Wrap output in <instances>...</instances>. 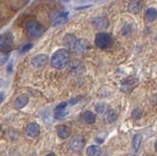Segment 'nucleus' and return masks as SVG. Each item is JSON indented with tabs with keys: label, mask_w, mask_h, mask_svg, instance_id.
<instances>
[{
	"label": "nucleus",
	"mask_w": 157,
	"mask_h": 156,
	"mask_svg": "<svg viewBox=\"0 0 157 156\" xmlns=\"http://www.w3.org/2000/svg\"><path fill=\"white\" fill-rule=\"evenodd\" d=\"M71 61V55L70 52L67 49H58L53 53V55L50 58V65L55 68V69L61 70L66 68Z\"/></svg>",
	"instance_id": "1"
},
{
	"label": "nucleus",
	"mask_w": 157,
	"mask_h": 156,
	"mask_svg": "<svg viewBox=\"0 0 157 156\" xmlns=\"http://www.w3.org/2000/svg\"><path fill=\"white\" fill-rule=\"evenodd\" d=\"M95 46L100 48V49H107L109 48L113 43V37L110 33L105 32H100L95 35L94 37Z\"/></svg>",
	"instance_id": "2"
},
{
	"label": "nucleus",
	"mask_w": 157,
	"mask_h": 156,
	"mask_svg": "<svg viewBox=\"0 0 157 156\" xmlns=\"http://www.w3.org/2000/svg\"><path fill=\"white\" fill-rule=\"evenodd\" d=\"M26 31L29 37L36 38L44 32V28L36 20H29L26 24Z\"/></svg>",
	"instance_id": "3"
},
{
	"label": "nucleus",
	"mask_w": 157,
	"mask_h": 156,
	"mask_svg": "<svg viewBox=\"0 0 157 156\" xmlns=\"http://www.w3.org/2000/svg\"><path fill=\"white\" fill-rule=\"evenodd\" d=\"M13 47V37L10 32L0 35V51L7 54Z\"/></svg>",
	"instance_id": "4"
},
{
	"label": "nucleus",
	"mask_w": 157,
	"mask_h": 156,
	"mask_svg": "<svg viewBox=\"0 0 157 156\" xmlns=\"http://www.w3.org/2000/svg\"><path fill=\"white\" fill-rule=\"evenodd\" d=\"M90 49V43L88 42V40H85V38H80L77 40L76 44L74 46L73 50L76 53L77 55H82Z\"/></svg>",
	"instance_id": "5"
},
{
	"label": "nucleus",
	"mask_w": 157,
	"mask_h": 156,
	"mask_svg": "<svg viewBox=\"0 0 157 156\" xmlns=\"http://www.w3.org/2000/svg\"><path fill=\"white\" fill-rule=\"evenodd\" d=\"M49 57L46 54H37L33 57L32 65L36 69H42L48 64Z\"/></svg>",
	"instance_id": "6"
},
{
	"label": "nucleus",
	"mask_w": 157,
	"mask_h": 156,
	"mask_svg": "<svg viewBox=\"0 0 157 156\" xmlns=\"http://www.w3.org/2000/svg\"><path fill=\"white\" fill-rule=\"evenodd\" d=\"M85 144H86V140L83 139V136L76 135L70 141V148L74 152H78V151H81L83 148Z\"/></svg>",
	"instance_id": "7"
},
{
	"label": "nucleus",
	"mask_w": 157,
	"mask_h": 156,
	"mask_svg": "<svg viewBox=\"0 0 157 156\" xmlns=\"http://www.w3.org/2000/svg\"><path fill=\"white\" fill-rule=\"evenodd\" d=\"M68 103L67 102H62V103L58 104L56 106L55 110H54V117L58 120H61L69 114V111L67 109Z\"/></svg>",
	"instance_id": "8"
},
{
	"label": "nucleus",
	"mask_w": 157,
	"mask_h": 156,
	"mask_svg": "<svg viewBox=\"0 0 157 156\" xmlns=\"http://www.w3.org/2000/svg\"><path fill=\"white\" fill-rule=\"evenodd\" d=\"M90 24L93 28L97 29V30H103V29H106L108 27L109 22H108L106 17H94L91 19Z\"/></svg>",
	"instance_id": "9"
},
{
	"label": "nucleus",
	"mask_w": 157,
	"mask_h": 156,
	"mask_svg": "<svg viewBox=\"0 0 157 156\" xmlns=\"http://www.w3.org/2000/svg\"><path fill=\"white\" fill-rule=\"evenodd\" d=\"M40 134V126L37 123H31L26 128V135L29 138H36Z\"/></svg>",
	"instance_id": "10"
},
{
	"label": "nucleus",
	"mask_w": 157,
	"mask_h": 156,
	"mask_svg": "<svg viewBox=\"0 0 157 156\" xmlns=\"http://www.w3.org/2000/svg\"><path fill=\"white\" fill-rule=\"evenodd\" d=\"M83 70H85V67H83L82 63L78 62V61H74L71 63L70 68H69V72H70L71 75L74 76H78L82 74Z\"/></svg>",
	"instance_id": "11"
},
{
	"label": "nucleus",
	"mask_w": 157,
	"mask_h": 156,
	"mask_svg": "<svg viewBox=\"0 0 157 156\" xmlns=\"http://www.w3.org/2000/svg\"><path fill=\"white\" fill-rule=\"evenodd\" d=\"M68 21H69V13L62 12V13H59L58 15L54 18L52 25L54 27H59V26L64 25V24H66Z\"/></svg>",
	"instance_id": "12"
},
{
	"label": "nucleus",
	"mask_w": 157,
	"mask_h": 156,
	"mask_svg": "<svg viewBox=\"0 0 157 156\" xmlns=\"http://www.w3.org/2000/svg\"><path fill=\"white\" fill-rule=\"evenodd\" d=\"M77 36L74 35V33H71V32H68L64 36V40H63V42L65 46L69 49H73L74 46L76 44V41H77Z\"/></svg>",
	"instance_id": "13"
},
{
	"label": "nucleus",
	"mask_w": 157,
	"mask_h": 156,
	"mask_svg": "<svg viewBox=\"0 0 157 156\" xmlns=\"http://www.w3.org/2000/svg\"><path fill=\"white\" fill-rule=\"evenodd\" d=\"M56 131H57V135L62 139H68L71 135V129L69 128L68 126H65V125L58 126L57 129H56Z\"/></svg>",
	"instance_id": "14"
},
{
	"label": "nucleus",
	"mask_w": 157,
	"mask_h": 156,
	"mask_svg": "<svg viewBox=\"0 0 157 156\" xmlns=\"http://www.w3.org/2000/svg\"><path fill=\"white\" fill-rule=\"evenodd\" d=\"M28 103H29V97L25 94H22L16 98V100L14 102V106L16 109H22L25 106H27Z\"/></svg>",
	"instance_id": "15"
},
{
	"label": "nucleus",
	"mask_w": 157,
	"mask_h": 156,
	"mask_svg": "<svg viewBox=\"0 0 157 156\" xmlns=\"http://www.w3.org/2000/svg\"><path fill=\"white\" fill-rule=\"evenodd\" d=\"M142 8V2L140 0H134L129 5V12L132 14H137L140 13Z\"/></svg>",
	"instance_id": "16"
},
{
	"label": "nucleus",
	"mask_w": 157,
	"mask_h": 156,
	"mask_svg": "<svg viewBox=\"0 0 157 156\" xmlns=\"http://www.w3.org/2000/svg\"><path fill=\"white\" fill-rule=\"evenodd\" d=\"M141 141H142V135L140 134H136L134 135L132 141V149L135 150V152H137V151L140 150Z\"/></svg>",
	"instance_id": "17"
},
{
	"label": "nucleus",
	"mask_w": 157,
	"mask_h": 156,
	"mask_svg": "<svg viewBox=\"0 0 157 156\" xmlns=\"http://www.w3.org/2000/svg\"><path fill=\"white\" fill-rule=\"evenodd\" d=\"M82 120L87 124H93L96 121V116L95 114L91 111H86L82 113Z\"/></svg>",
	"instance_id": "18"
},
{
	"label": "nucleus",
	"mask_w": 157,
	"mask_h": 156,
	"mask_svg": "<svg viewBox=\"0 0 157 156\" xmlns=\"http://www.w3.org/2000/svg\"><path fill=\"white\" fill-rule=\"evenodd\" d=\"M118 119V112L114 109H109L105 112V120L108 123H113Z\"/></svg>",
	"instance_id": "19"
},
{
	"label": "nucleus",
	"mask_w": 157,
	"mask_h": 156,
	"mask_svg": "<svg viewBox=\"0 0 157 156\" xmlns=\"http://www.w3.org/2000/svg\"><path fill=\"white\" fill-rule=\"evenodd\" d=\"M87 156H100L101 155V148L98 145H90L86 149Z\"/></svg>",
	"instance_id": "20"
},
{
	"label": "nucleus",
	"mask_w": 157,
	"mask_h": 156,
	"mask_svg": "<svg viewBox=\"0 0 157 156\" xmlns=\"http://www.w3.org/2000/svg\"><path fill=\"white\" fill-rule=\"evenodd\" d=\"M145 18H146V20L149 21V22L155 21L156 18H157V11H156V9L153 8V7L147 9L146 12H145Z\"/></svg>",
	"instance_id": "21"
},
{
	"label": "nucleus",
	"mask_w": 157,
	"mask_h": 156,
	"mask_svg": "<svg viewBox=\"0 0 157 156\" xmlns=\"http://www.w3.org/2000/svg\"><path fill=\"white\" fill-rule=\"evenodd\" d=\"M94 109H95V111L97 112V113L104 114L105 112L108 110V105L106 103H104V102H98V103L95 104Z\"/></svg>",
	"instance_id": "22"
},
{
	"label": "nucleus",
	"mask_w": 157,
	"mask_h": 156,
	"mask_svg": "<svg viewBox=\"0 0 157 156\" xmlns=\"http://www.w3.org/2000/svg\"><path fill=\"white\" fill-rule=\"evenodd\" d=\"M132 118L136 119V120L140 119L141 116H142V111H141V109L140 108H136L134 111H132Z\"/></svg>",
	"instance_id": "23"
},
{
	"label": "nucleus",
	"mask_w": 157,
	"mask_h": 156,
	"mask_svg": "<svg viewBox=\"0 0 157 156\" xmlns=\"http://www.w3.org/2000/svg\"><path fill=\"white\" fill-rule=\"evenodd\" d=\"M33 47V44L32 43H27V44H25L23 47H22V52H28L32 49Z\"/></svg>",
	"instance_id": "24"
},
{
	"label": "nucleus",
	"mask_w": 157,
	"mask_h": 156,
	"mask_svg": "<svg viewBox=\"0 0 157 156\" xmlns=\"http://www.w3.org/2000/svg\"><path fill=\"white\" fill-rule=\"evenodd\" d=\"M4 99H5V93L4 92H0V104L4 101Z\"/></svg>",
	"instance_id": "25"
},
{
	"label": "nucleus",
	"mask_w": 157,
	"mask_h": 156,
	"mask_svg": "<svg viewBox=\"0 0 157 156\" xmlns=\"http://www.w3.org/2000/svg\"><path fill=\"white\" fill-rule=\"evenodd\" d=\"M46 156H56V155L54 154V153H48V154H47Z\"/></svg>",
	"instance_id": "26"
},
{
	"label": "nucleus",
	"mask_w": 157,
	"mask_h": 156,
	"mask_svg": "<svg viewBox=\"0 0 157 156\" xmlns=\"http://www.w3.org/2000/svg\"><path fill=\"white\" fill-rule=\"evenodd\" d=\"M90 1H92V2H96V1H99V0H90Z\"/></svg>",
	"instance_id": "27"
},
{
	"label": "nucleus",
	"mask_w": 157,
	"mask_h": 156,
	"mask_svg": "<svg viewBox=\"0 0 157 156\" xmlns=\"http://www.w3.org/2000/svg\"><path fill=\"white\" fill-rule=\"evenodd\" d=\"M62 1H64V2H69L70 0H62Z\"/></svg>",
	"instance_id": "28"
},
{
	"label": "nucleus",
	"mask_w": 157,
	"mask_h": 156,
	"mask_svg": "<svg viewBox=\"0 0 157 156\" xmlns=\"http://www.w3.org/2000/svg\"><path fill=\"white\" fill-rule=\"evenodd\" d=\"M1 130H2V126H1V124H0V131H1Z\"/></svg>",
	"instance_id": "29"
}]
</instances>
